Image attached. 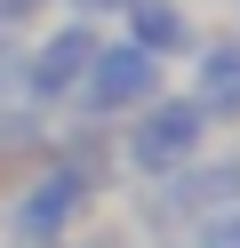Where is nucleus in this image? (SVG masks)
I'll list each match as a JSON object with an SVG mask.
<instances>
[{
	"instance_id": "nucleus-9",
	"label": "nucleus",
	"mask_w": 240,
	"mask_h": 248,
	"mask_svg": "<svg viewBox=\"0 0 240 248\" xmlns=\"http://www.w3.org/2000/svg\"><path fill=\"white\" fill-rule=\"evenodd\" d=\"M16 88H24V32L0 24V104H16Z\"/></svg>"
},
{
	"instance_id": "nucleus-1",
	"label": "nucleus",
	"mask_w": 240,
	"mask_h": 248,
	"mask_svg": "<svg viewBox=\"0 0 240 248\" xmlns=\"http://www.w3.org/2000/svg\"><path fill=\"white\" fill-rule=\"evenodd\" d=\"M208 112L184 96V88H160L144 112H128L120 128H112V152H120V176H144V184H160V176H176V168L192 160V152L208 144Z\"/></svg>"
},
{
	"instance_id": "nucleus-4",
	"label": "nucleus",
	"mask_w": 240,
	"mask_h": 248,
	"mask_svg": "<svg viewBox=\"0 0 240 248\" xmlns=\"http://www.w3.org/2000/svg\"><path fill=\"white\" fill-rule=\"evenodd\" d=\"M96 24L88 16H56L40 40H24V88H16V104H32V112H48V104H72L80 72H88L96 56Z\"/></svg>"
},
{
	"instance_id": "nucleus-6",
	"label": "nucleus",
	"mask_w": 240,
	"mask_h": 248,
	"mask_svg": "<svg viewBox=\"0 0 240 248\" xmlns=\"http://www.w3.org/2000/svg\"><path fill=\"white\" fill-rule=\"evenodd\" d=\"M120 40H136L160 64H184L192 40H200V16H192V0H128L120 8Z\"/></svg>"
},
{
	"instance_id": "nucleus-12",
	"label": "nucleus",
	"mask_w": 240,
	"mask_h": 248,
	"mask_svg": "<svg viewBox=\"0 0 240 248\" xmlns=\"http://www.w3.org/2000/svg\"><path fill=\"white\" fill-rule=\"evenodd\" d=\"M144 248H184V240H144Z\"/></svg>"
},
{
	"instance_id": "nucleus-13",
	"label": "nucleus",
	"mask_w": 240,
	"mask_h": 248,
	"mask_svg": "<svg viewBox=\"0 0 240 248\" xmlns=\"http://www.w3.org/2000/svg\"><path fill=\"white\" fill-rule=\"evenodd\" d=\"M232 8H240V0H232ZM232 40H240V24H232Z\"/></svg>"
},
{
	"instance_id": "nucleus-11",
	"label": "nucleus",
	"mask_w": 240,
	"mask_h": 248,
	"mask_svg": "<svg viewBox=\"0 0 240 248\" xmlns=\"http://www.w3.org/2000/svg\"><path fill=\"white\" fill-rule=\"evenodd\" d=\"M64 8H72V16H88V24H96V16H120L128 0H64Z\"/></svg>"
},
{
	"instance_id": "nucleus-7",
	"label": "nucleus",
	"mask_w": 240,
	"mask_h": 248,
	"mask_svg": "<svg viewBox=\"0 0 240 248\" xmlns=\"http://www.w3.org/2000/svg\"><path fill=\"white\" fill-rule=\"evenodd\" d=\"M48 144H56V128H48L32 104H0V168H40L48 160Z\"/></svg>"
},
{
	"instance_id": "nucleus-8",
	"label": "nucleus",
	"mask_w": 240,
	"mask_h": 248,
	"mask_svg": "<svg viewBox=\"0 0 240 248\" xmlns=\"http://www.w3.org/2000/svg\"><path fill=\"white\" fill-rule=\"evenodd\" d=\"M176 240H184V248H240V200H232V208H200Z\"/></svg>"
},
{
	"instance_id": "nucleus-10",
	"label": "nucleus",
	"mask_w": 240,
	"mask_h": 248,
	"mask_svg": "<svg viewBox=\"0 0 240 248\" xmlns=\"http://www.w3.org/2000/svg\"><path fill=\"white\" fill-rule=\"evenodd\" d=\"M48 8H56V0H0V24H8V32H24V24L48 16Z\"/></svg>"
},
{
	"instance_id": "nucleus-2",
	"label": "nucleus",
	"mask_w": 240,
	"mask_h": 248,
	"mask_svg": "<svg viewBox=\"0 0 240 248\" xmlns=\"http://www.w3.org/2000/svg\"><path fill=\"white\" fill-rule=\"evenodd\" d=\"M88 216H96V184L72 176L64 160H40V168H24V184L8 192L0 232H8L16 248H64Z\"/></svg>"
},
{
	"instance_id": "nucleus-3",
	"label": "nucleus",
	"mask_w": 240,
	"mask_h": 248,
	"mask_svg": "<svg viewBox=\"0 0 240 248\" xmlns=\"http://www.w3.org/2000/svg\"><path fill=\"white\" fill-rule=\"evenodd\" d=\"M160 88H168V64H160V56H144L136 40H96L88 72H80V88H72V112H80V120H104V128H120V120L144 112Z\"/></svg>"
},
{
	"instance_id": "nucleus-5",
	"label": "nucleus",
	"mask_w": 240,
	"mask_h": 248,
	"mask_svg": "<svg viewBox=\"0 0 240 248\" xmlns=\"http://www.w3.org/2000/svg\"><path fill=\"white\" fill-rule=\"evenodd\" d=\"M184 64H192L184 96L208 112V128H232V120H240V40L232 32H200Z\"/></svg>"
}]
</instances>
